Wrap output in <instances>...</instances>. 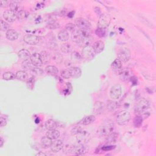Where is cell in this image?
I'll return each instance as SVG.
<instances>
[{
	"instance_id": "7a4b0ae2",
	"label": "cell",
	"mask_w": 156,
	"mask_h": 156,
	"mask_svg": "<svg viewBox=\"0 0 156 156\" xmlns=\"http://www.w3.org/2000/svg\"><path fill=\"white\" fill-rule=\"evenodd\" d=\"M131 119V114L127 110L119 112L116 116V121L118 125L123 126L127 123Z\"/></svg>"
},
{
	"instance_id": "277c9868",
	"label": "cell",
	"mask_w": 156,
	"mask_h": 156,
	"mask_svg": "<svg viewBox=\"0 0 156 156\" xmlns=\"http://www.w3.org/2000/svg\"><path fill=\"white\" fill-rule=\"evenodd\" d=\"M122 93L121 86L120 84H115L112 87L110 90V97L113 100L118 99Z\"/></svg>"
},
{
	"instance_id": "c3c4849f",
	"label": "cell",
	"mask_w": 156,
	"mask_h": 156,
	"mask_svg": "<svg viewBox=\"0 0 156 156\" xmlns=\"http://www.w3.org/2000/svg\"><path fill=\"white\" fill-rule=\"evenodd\" d=\"M1 147L3 146V143H4V140H3V138H1Z\"/></svg>"
},
{
	"instance_id": "7c38bea8",
	"label": "cell",
	"mask_w": 156,
	"mask_h": 156,
	"mask_svg": "<svg viewBox=\"0 0 156 156\" xmlns=\"http://www.w3.org/2000/svg\"><path fill=\"white\" fill-rule=\"evenodd\" d=\"M72 151L76 155H84L87 152V149L83 143H79L72 147Z\"/></svg>"
},
{
	"instance_id": "d6a6232c",
	"label": "cell",
	"mask_w": 156,
	"mask_h": 156,
	"mask_svg": "<svg viewBox=\"0 0 156 156\" xmlns=\"http://www.w3.org/2000/svg\"><path fill=\"white\" fill-rule=\"evenodd\" d=\"M72 46L70 44H69V43H64L63 45H62L61 47H60V50L62 51L63 53L65 54L70 53L72 51Z\"/></svg>"
},
{
	"instance_id": "7dc6e473",
	"label": "cell",
	"mask_w": 156,
	"mask_h": 156,
	"mask_svg": "<svg viewBox=\"0 0 156 156\" xmlns=\"http://www.w3.org/2000/svg\"><path fill=\"white\" fill-rule=\"evenodd\" d=\"M36 155H37V156H38V155H39V156H46V155H47V154H45L44 152H40L37 153V154H36Z\"/></svg>"
},
{
	"instance_id": "ab89813d",
	"label": "cell",
	"mask_w": 156,
	"mask_h": 156,
	"mask_svg": "<svg viewBox=\"0 0 156 156\" xmlns=\"http://www.w3.org/2000/svg\"><path fill=\"white\" fill-rule=\"evenodd\" d=\"M65 29L68 32L69 31H72V32L74 31L75 29V26L73 23H68L66 26H65Z\"/></svg>"
},
{
	"instance_id": "1f68e13d",
	"label": "cell",
	"mask_w": 156,
	"mask_h": 156,
	"mask_svg": "<svg viewBox=\"0 0 156 156\" xmlns=\"http://www.w3.org/2000/svg\"><path fill=\"white\" fill-rule=\"evenodd\" d=\"M15 76L16 79L20 81H26L28 79V76L26 72H25L24 71L17 72Z\"/></svg>"
},
{
	"instance_id": "e575fe53",
	"label": "cell",
	"mask_w": 156,
	"mask_h": 156,
	"mask_svg": "<svg viewBox=\"0 0 156 156\" xmlns=\"http://www.w3.org/2000/svg\"><path fill=\"white\" fill-rule=\"evenodd\" d=\"M102 110H103V104H102L101 102H97L94 108V114L97 115L99 114L102 113Z\"/></svg>"
},
{
	"instance_id": "ee69618b",
	"label": "cell",
	"mask_w": 156,
	"mask_h": 156,
	"mask_svg": "<svg viewBox=\"0 0 156 156\" xmlns=\"http://www.w3.org/2000/svg\"><path fill=\"white\" fill-rule=\"evenodd\" d=\"M32 72L34 73H35L36 74H37V75H41L43 73L42 70V69L39 68H34L33 70H32Z\"/></svg>"
},
{
	"instance_id": "3957f363",
	"label": "cell",
	"mask_w": 156,
	"mask_h": 156,
	"mask_svg": "<svg viewBox=\"0 0 156 156\" xmlns=\"http://www.w3.org/2000/svg\"><path fill=\"white\" fill-rule=\"evenodd\" d=\"M150 107V102L145 98H142L137 102L135 106V112L140 115Z\"/></svg>"
},
{
	"instance_id": "f546056e",
	"label": "cell",
	"mask_w": 156,
	"mask_h": 156,
	"mask_svg": "<svg viewBox=\"0 0 156 156\" xmlns=\"http://www.w3.org/2000/svg\"><path fill=\"white\" fill-rule=\"evenodd\" d=\"M22 67L25 69L26 70L28 71H32L34 68V65L32 64L31 60H24L22 62Z\"/></svg>"
},
{
	"instance_id": "8992f818",
	"label": "cell",
	"mask_w": 156,
	"mask_h": 156,
	"mask_svg": "<svg viewBox=\"0 0 156 156\" xmlns=\"http://www.w3.org/2000/svg\"><path fill=\"white\" fill-rule=\"evenodd\" d=\"M76 135V139L77 142L79 143H84L85 142H87L89 139L90 135L89 133L85 131V130H82V129H80V131L77 132Z\"/></svg>"
},
{
	"instance_id": "8d00e7d4",
	"label": "cell",
	"mask_w": 156,
	"mask_h": 156,
	"mask_svg": "<svg viewBox=\"0 0 156 156\" xmlns=\"http://www.w3.org/2000/svg\"><path fill=\"white\" fill-rule=\"evenodd\" d=\"M28 15H29V14L26 11L23 10L22 11H21L20 12H19L18 14H17V17H18V19L19 20L23 21V20L27 19Z\"/></svg>"
},
{
	"instance_id": "ac0fdd59",
	"label": "cell",
	"mask_w": 156,
	"mask_h": 156,
	"mask_svg": "<svg viewBox=\"0 0 156 156\" xmlns=\"http://www.w3.org/2000/svg\"><path fill=\"white\" fill-rule=\"evenodd\" d=\"M6 36L9 40L15 41L16 39H18L19 34L14 29H9L6 32Z\"/></svg>"
},
{
	"instance_id": "7bdbcfd3",
	"label": "cell",
	"mask_w": 156,
	"mask_h": 156,
	"mask_svg": "<svg viewBox=\"0 0 156 156\" xmlns=\"http://www.w3.org/2000/svg\"><path fill=\"white\" fill-rule=\"evenodd\" d=\"M120 76H121V79H124V80H126L127 78L129 77V73L126 72V71H125V72H121V74H120Z\"/></svg>"
},
{
	"instance_id": "4dcf8cb0",
	"label": "cell",
	"mask_w": 156,
	"mask_h": 156,
	"mask_svg": "<svg viewBox=\"0 0 156 156\" xmlns=\"http://www.w3.org/2000/svg\"><path fill=\"white\" fill-rule=\"evenodd\" d=\"M118 107V103L113 100H109L107 102V109L109 111H114Z\"/></svg>"
},
{
	"instance_id": "ba28073f",
	"label": "cell",
	"mask_w": 156,
	"mask_h": 156,
	"mask_svg": "<svg viewBox=\"0 0 156 156\" xmlns=\"http://www.w3.org/2000/svg\"><path fill=\"white\" fill-rule=\"evenodd\" d=\"M25 43L29 45H36L40 41V38L36 36L32 35V34H26L23 37Z\"/></svg>"
},
{
	"instance_id": "30bf717a",
	"label": "cell",
	"mask_w": 156,
	"mask_h": 156,
	"mask_svg": "<svg viewBox=\"0 0 156 156\" xmlns=\"http://www.w3.org/2000/svg\"><path fill=\"white\" fill-rule=\"evenodd\" d=\"M110 22V16L108 14H104L101 16L98 21V28H106L109 25Z\"/></svg>"
},
{
	"instance_id": "5bb4252c",
	"label": "cell",
	"mask_w": 156,
	"mask_h": 156,
	"mask_svg": "<svg viewBox=\"0 0 156 156\" xmlns=\"http://www.w3.org/2000/svg\"><path fill=\"white\" fill-rule=\"evenodd\" d=\"M76 24L79 29H90L91 24L90 22L84 19H78L76 21Z\"/></svg>"
},
{
	"instance_id": "9c48e42d",
	"label": "cell",
	"mask_w": 156,
	"mask_h": 156,
	"mask_svg": "<svg viewBox=\"0 0 156 156\" xmlns=\"http://www.w3.org/2000/svg\"><path fill=\"white\" fill-rule=\"evenodd\" d=\"M3 17L5 20V21L9 23H12L18 19V17H17V14L11 10H7L4 11L3 14Z\"/></svg>"
},
{
	"instance_id": "ffe728a7",
	"label": "cell",
	"mask_w": 156,
	"mask_h": 156,
	"mask_svg": "<svg viewBox=\"0 0 156 156\" xmlns=\"http://www.w3.org/2000/svg\"><path fill=\"white\" fill-rule=\"evenodd\" d=\"M60 135V132L56 129L48 130V132L46 134V136H47L48 138H51V139L53 140L58 139Z\"/></svg>"
},
{
	"instance_id": "74e56055",
	"label": "cell",
	"mask_w": 156,
	"mask_h": 156,
	"mask_svg": "<svg viewBox=\"0 0 156 156\" xmlns=\"http://www.w3.org/2000/svg\"><path fill=\"white\" fill-rule=\"evenodd\" d=\"M95 32H96L97 35L99 37H104L106 35V29L98 28Z\"/></svg>"
},
{
	"instance_id": "8fae6325",
	"label": "cell",
	"mask_w": 156,
	"mask_h": 156,
	"mask_svg": "<svg viewBox=\"0 0 156 156\" xmlns=\"http://www.w3.org/2000/svg\"><path fill=\"white\" fill-rule=\"evenodd\" d=\"M51 151L54 152H58L64 148V143L60 140H54L51 146Z\"/></svg>"
},
{
	"instance_id": "f6af8a7d",
	"label": "cell",
	"mask_w": 156,
	"mask_h": 156,
	"mask_svg": "<svg viewBox=\"0 0 156 156\" xmlns=\"http://www.w3.org/2000/svg\"><path fill=\"white\" fill-rule=\"evenodd\" d=\"M11 3V1H0V6L2 7L9 6Z\"/></svg>"
},
{
	"instance_id": "7402d4cb",
	"label": "cell",
	"mask_w": 156,
	"mask_h": 156,
	"mask_svg": "<svg viewBox=\"0 0 156 156\" xmlns=\"http://www.w3.org/2000/svg\"><path fill=\"white\" fill-rule=\"evenodd\" d=\"M58 39L62 42H67L70 37V34L66 29L60 31L57 35Z\"/></svg>"
},
{
	"instance_id": "60d3db41",
	"label": "cell",
	"mask_w": 156,
	"mask_h": 156,
	"mask_svg": "<svg viewBox=\"0 0 156 156\" xmlns=\"http://www.w3.org/2000/svg\"><path fill=\"white\" fill-rule=\"evenodd\" d=\"M72 57L73 58V59L76 60V61H78V60H79L82 59V56L79 53H77V52H74V53H72Z\"/></svg>"
},
{
	"instance_id": "836d02e7",
	"label": "cell",
	"mask_w": 156,
	"mask_h": 156,
	"mask_svg": "<svg viewBox=\"0 0 156 156\" xmlns=\"http://www.w3.org/2000/svg\"><path fill=\"white\" fill-rule=\"evenodd\" d=\"M3 78L4 80L10 81V80H13L15 79V78H16V76L12 72H7L3 73Z\"/></svg>"
},
{
	"instance_id": "4fadbf2b",
	"label": "cell",
	"mask_w": 156,
	"mask_h": 156,
	"mask_svg": "<svg viewBox=\"0 0 156 156\" xmlns=\"http://www.w3.org/2000/svg\"><path fill=\"white\" fill-rule=\"evenodd\" d=\"M30 60L32 63V64L37 67H41L43 64L40 57V54L38 53H34L31 54Z\"/></svg>"
},
{
	"instance_id": "484cf974",
	"label": "cell",
	"mask_w": 156,
	"mask_h": 156,
	"mask_svg": "<svg viewBox=\"0 0 156 156\" xmlns=\"http://www.w3.org/2000/svg\"><path fill=\"white\" fill-rule=\"evenodd\" d=\"M45 71L49 74L53 75V76H56L59 73L58 69L57 68V67L53 65H48L47 67H46Z\"/></svg>"
},
{
	"instance_id": "52a82bcc",
	"label": "cell",
	"mask_w": 156,
	"mask_h": 156,
	"mask_svg": "<svg viewBox=\"0 0 156 156\" xmlns=\"http://www.w3.org/2000/svg\"><path fill=\"white\" fill-rule=\"evenodd\" d=\"M95 54L96 53H95L93 47L90 45L84 48L82 51V56L87 60H89L94 57Z\"/></svg>"
},
{
	"instance_id": "6da1fadb",
	"label": "cell",
	"mask_w": 156,
	"mask_h": 156,
	"mask_svg": "<svg viewBox=\"0 0 156 156\" xmlns=\"http://www.w3.org/2000/svg\"><path fill=\"white\" fill-rule=\"evenodd\" d=\"M114 129V124L111 120L104 121L97 129V133L100 136H108L110 135Z\"/></svg>"
},
{
	"instance_id": "2e32d148",
	"label": "cell",
	"mask_w": 156,
	"mask_h": 156,
	"mask_svg": "<svg viewBox=\"0 0 156 156\" xmlns=\"http://www.w3.org/2000/svg\"><path fill=\"white\" fill-rule=\"evenodd\" d=\"M9 7L11 11L15 12L16 14H18L23 10L22 5L17 1H11V4Z\"/></svg>"
},
{
	"instance_id": "9a60e30c",
	"label": "cell",
	"mask_w": 156,
	"mask_h": 156,
	"mask_svg": "<svg viewBox=\"0 0 156 156\" xmlns=\"http://www.w3.org/2000/svg\"><path fill=\"white\" fill-rule=\"evenodd\" d=\"M67 70L70 78H78L81 75V70L78 67H71L67 68Z\"/></svg>"
},
{
	"instance_id": "603a6c76",
	"label": "cell",
	"mask_w": 156,
	"mask_h": 156,
	"mask_svg": "<svg viewBox=\"0 0 156 156\" xmlns=\"http://www.w3.org/2000/svg\"><path fill=\"white\" fill-rule=\"evenodd\" d=\"M91 37H82L79 42L77 43V44L79 45L80 47L85 48L87 46H89L91 43Z\"/></svg>"
},
{
	"instance_id": "f35d334b",
	"label": "cell",
	"mask_w": 156,
	"mask_h": 156,
	"mask_svg": "<svg viewBox=\"0 0 156 156\" xmlns=\"http://www.w3.org/2000/svg\"><path fill=\"white\" fill-rule=\"evenodd\" d=\"M0 28L2 31L7 32L8 30H9V26L6 21L2 20H1V24H0Z\"/></svg>"
},
{
	"instance_id": "d6986e66",
	"label": "cell",
	"mask_w": 156,
	"mask_h": 156,
	"mask_svg": "<svg viewBox=\"0 0 156 156\" xmlns=\"http://www.w3.org/2000/svg\"><path fill=\"white\" fill-rule=\"evenodd\" d=\"M18 56L21 59L23 60V61H24V60H29L31 58V54L28 50L26 49H23L19 51Z\"/></svg>"
},
{
	"instance_id": "e0dca14e",
	"label": "cell",
	"mask_w": 156,
	"mask_h": 156,
	"mask_svg": "<svg viewBox=\"0 0 156 156\" xmlns=\"http://www.w3.org/2000/svg\"><path fill=\"white\" fill-rule=\"evenodd\" d=\"M93 48L95 53L99 54L104 49V43L101 40H98L94 43Z\"/></svg>"
},
{
	"instance_id": "f1b7e54d",
	"label": "cell",
	"mask_w": 156,
	"mask_h": 156,
	"mask_svg": "<svg viewBox=\"0 0 156 156\" xmlns=\"http://www.w3.org/2000/svg\"><path fill=\"white\" fill-rule=\"evenodd\" d=\"M81 36L80 34L79 29H75L72 32V39L73 42L76 43H78L81 39Z\"/></svg>"
},
{
	"instance_id": "d590c367",
	"label": "cell",
	"mask_w": 156,
	"mask_h": 156,
	"mask_svg": "<svg viewBox=\"0 0 156 156\" xmlns=\"http://www.w3.org/2000/svg\"><path fill=\"white\" fill-rule=\"evenodd\" d=\"M143 118L140 116L137 115V116L134 119V125L136 127H140L142 125Z\"/></svg>"
},
{
	"instance_id": "83f0119b",
	"label": "cell",
	"mask_w": 156,
	"mask_h": 156,
	"mask_svg": "<svg viewBox=\"0 0 156 156\" xmlns=\"http://www.w3.org/2000/svg\"><path fill=\"white\" fill-rule=\"evenodd\" d=\"M111 66H112V69H113L114 71L121 70L123 67L122 62H121V60H119L118 59H116L114 61L112 62Z\"/></svg>"
},
{
	"instance_id": "bcb514c9",
	"label": "cell",
	"mask_w": 156,
	"mask_h": 156,
	"mask_svg": "<svg viewBox=\"0 0 156 156\" xmlns=\"http://www.w3.org/2000/svg\"><path fill=\"white\" fill-rule=\"evenodd\" d=\"M6 125H7V120L4 118L1 117V120H0V126H1V127H3L5 126Z\"/></svg>"
},
{
	"instance_id": "cb8c5ba5",
	"label": "cell",
	"mask_w": 156,
	"mask_h": 156,
	"mask_svg": "<svg viewBox=\"0 0 156 156\" xmlns=\"http://www.w3.org/2000/svg\"><path fill=\"white\" fill-rule=\"evenodd\" d=\"M95 120H96V118H95L94 115H89L83 118L80 123L84 126H87L93 123Z\"/></svg>"
},
{
	"instance_id": "d4e9b609",
	"label": "cell",
	"mask_w": 156,
	"mask_h": 156,
	"mask_svg": "<svg viewBox=\"0 0 156 156\" xmlns=\"http://www.w3.org/2000/svg\"><path fill=\"white\" fill-rule=\"evenodd\" d=\"M45 127L48 130L56 129L57 127V124L53 120L49 119L47 120L45 123Z\"/></svg>"
},
{
	"instance_id": "44dd1931",
	"label": "cell",
	"mask_w": 156,
	"mask_h": 156,
	"mask_svg": "<svg viewBox=\"0 0 156 156\" xmlns=\"http://www.w3.org/2000/svg\"><path fill=\"white\" fill-rule=\"evenodd\" d=\"M53 140H51V138H48L47 136L43 137L41 139V144L43 148L48 149L51 148V145L53 143Z\"/></svg>"
},
{
	"instance_id": "4316f807",
	"label": "cell",
	"mask_w": 156,
	"mask_h": 156,
	"mask_svg": "<svg viewBox=\"0 0 156 156\" xmlns=\"http://www.w3.org/2000/svg\"><path fill=\"white\" fill-rule=\"evenodd\" d=\"M40 57H41L43 64H48L49 62L50 56H49V54L48 52H47L45 51H43L40 53Z\"/></svg>"
},
{
	"instance_id": "b9f144b4",
	"label": "cell",
	"mask_w": 156,
	"mask_h": 156,
	"mask_svg": "<svg viewBox=\"0 0 156 156\" xmlns=\"http://www.w3.org/2000/svg\"><path fill=\"white\" fill-rule=\"evenodd\" d=\"M115 148V146H104L102 148V150L104 151H109L111 150H113Z\"/></svg>"
},
{
	"instance_id": "5b68a950",
	"label": "cell",
	"mask_w": 156,
	"mask_h": 156,
	"mask_svg": "<svg viewBox=\"0 0 156 156\" xmlns=\"http://www.w3.org/2000/svg\"><path fill=\"white\" fill-rule=\"evenodd\" d=\"M131 51L126 48H121L120 51H119L118 53V59L120 60L121 62H127L129 59H131Z\"/></svg>"
}]
</instances>
